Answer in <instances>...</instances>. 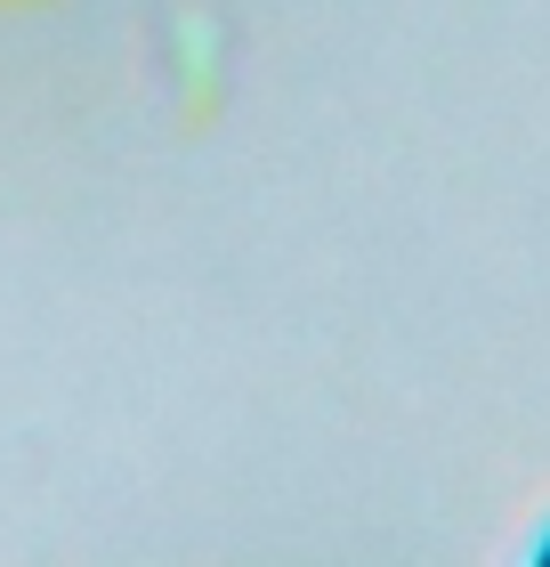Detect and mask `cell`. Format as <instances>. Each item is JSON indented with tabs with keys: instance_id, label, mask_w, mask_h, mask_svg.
<instances>
[]
</instances>
